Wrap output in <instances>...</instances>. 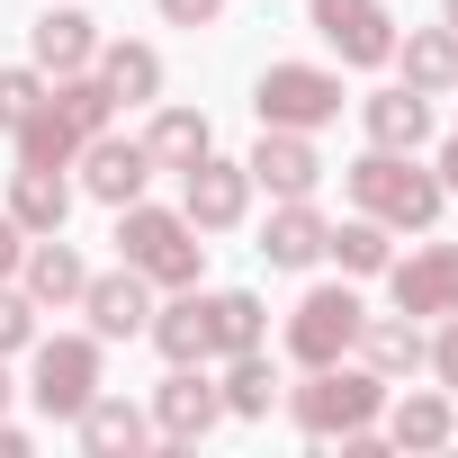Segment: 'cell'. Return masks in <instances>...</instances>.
<instances>
[{"mask_svg":"<svg viewBox=\"0 0 458 458\" xmlns=\"http://www.w3.org/2000/svg\"><path fill=\"white\" fill-rule=\"evenodd\" d=\"M342 189H351V207H360V216H377V225H386V234H431L440 207H449L440 171H431V162H413V153H386V144H369V153L342 171Z\"/></svg>","mask_w":458,"mask_h":458,"instance_id":"cell-1","label":"cell"},{"mask_svg":"<svg viewBox=\"0 0 458 458\" xmlns=\"http://www.w3.org/2000/svg\"><path fill=\"white\" fill-rule=\"evenodd\" d=\"M108 386V342L99 333H37L28 342V404L46 422H81V404Z\"/></svg>","mask_w":458,"mask_h":458,"instance_id":"cell-2","label":"cell"},{"mask_svg":"<svg viewBox=\"0 0 458 458\" xmlns=\"http://www.w3.org/2000/svg\"><path fill=\"white\" fill-rule=\"evenodd\" d=\"M279 404H288V422L306 440H342V431H360V422L386 413V377L369 360H333V369H306V386H288Z\"/></svg>","mask_w":458,"mask_h":458,"instance_id":"cell-3","label":"cell"},{"mask_svg":"<svg viewBox=\"0 0 458 458\" xmlns=\"http://www.w3.org/2000/svg\"><path fill=\"white\" fill-rule=\"evenodd\" d=\"M117 261H126V270H144L153 288H198L207 243H198V225H189L180 207L135 198V207H117Z\"/></svg>","mask_w":458,"mask_h":458,"instance_id":"cell-4","label":"cell"},{"mask_svg":"<svg viewBox=\"0 0 458 458\" xmlns=\"http://www.w3.org/2000/svg\"><path fill=\"white\" fill-rule=\"evenodd\" d=\"M252 117L261 126H297V135H324L342 117V72L333 64H270L252 81Z\"/></svg>","mask_w":458,"mask_h":458,"instance_id":"cell-5","label":"cell"},{"mask_svg":"<svg viewBox=\"0 0 458 458\" xmlns=\"http://www.w3.org/2000/svg\"><path fill=\"white\" fill-rule=\"evenodd\" d=\"M360 324H369V306L351 297V279L306 288V297L288 306V360H297V369H333V360L360 351Z\"/></svg>","mask_w":458,"mask_h":458,"instance_id":"cell-6","label":"cell"},{"mask_svg":"<svg viewBox=\"0 0 458 458\" xmlns=\"http://www.w3.org/2000/svg\"><path fill=\"white\" fill-rule=\"evenodd\" d=\"M180 216L198 225V234H234V225L252 216V171L225 162V153L189 162V171H180Z\"/></svg>","mask_w":458,"mask_h":458,"instance_id":"cell-7","label":"cell"},{"mask_svg":"<svg viewBox=\"0 0 458 458\" xmlns=\"http://www.w3.org/2000/svg\"><path fill=\"white\" fill-rule=\"evenodd\" d=\"M72 171H81V180H72L81 198H99V207H135L144 180H153V153H144V135H117V126H108V135H90V144L72 153Z\"/></svg>","mask_w":458,"mask_h":458,"instance_id":"cell-8","label":"cell"},{"mask_svg":"<svg viewBox=\"0 0 458 458\" xmlns=\"http://www.w3.org/2000/svg\"><path fill=\"white\" fill-rule=\"evenodd\" d=\"M144 413H153V431H162V440H180V449H189V440H207V431L225 422V386H216L198 360H171V377L153 386V404H144Z\"/></svg>","mask_w":458,"mask_h":458,"instance_id":"cell-9","label":"cell"},{"mask_svg":"<svg viewBox=\"0 0 458 458\" xmlns=\"http://www.w3.org/2000/svg\"><path fill=\"white\" fill-rule=\"evenodd\" d=\"M386 297H395L413 324L458 315V243H413L404 261H386Z\"/></svg>","mask_w":458,"mask_h":458,"instance_id":"cell-10","label":"cell"},{"mask_svg":"<svg viewBox=\"0 0 458 458\" xmlns=\"http://www.w3.org/2000/svg\"><path fill=\"white\" fill-rule=\"evenodd\" d=\"M315 37L342 55V72H386L404 28H395L386 0H342V10H324V19H315Z\"/></svg>","mask_w":458,"mask_h":458,"instance_id":"cell-11","label":"cell"},{"mask_svg":"<svg viewBox=\"0 0 458 458\" xmlns=\"http://www.w3.org/2000/svg\"><path fill=\"white\" fill-rule=\"evenodd\" d=\"M252 189H270V198H315L324 189V153H315V135H297V126H261V144H252Z\"/></svg>","mask_w":458,"mask_h":458,"instance_id":"cell-12","label":"cell"},{"mask_svg":"<svg viewBox=\"0 0 458 458\" xmlns=\"http://www.w3.org/2000/svg\"><path fill=\"white\" fill-rule=\"evenodd\" d=\"M81 315H90V333L99 342H135L144 324H153V279L144 270H90V288H81Z\"/></svg>","mask_w":458,"mask_h":458,"instance_id":"cell-13","label":"cell"},{"mask_svg":"<svg viewBox=\"0 0 458 458\" xmlns=\"http://www.w3.org/2000/svg\"><path fill=\"white\" fill-rule=\"evenodd\" d=\"M28 64H37L46 81L90 72V64H99V19H90V10H72V0H55V10L28 28Z\"/></svg>","mask_w":458,"mask_h":458,"instance_id":"cell-14","label":"cell"},{"mask_svg":"<svg viewBox=\"0 0 458 458\" xmlns=\"http://www.w3.org/2000/svg\"><path fill=\"white\" fill-rule=\"evenodd\" d=\"M377 431H386V449H449L458 440V395L449 386H404V395H386Z\"/></svg>","mask_w":458,"mask_h":458,"instance_id":"cell-15","label":"cell"},{"mask_svg":"<svg viewBox=\"0 0 458 458\" xmlns=\"http://www.w3.org/2000/svg\"><path fill=\"white\" fill-rule=\"evenodd\" d=\"M19 288L37 297V306H81V288H90V261L64 243V234H28V252H19Z\"/></svg>","mask_w":458,"mask_h":458,"instance_id":"cell-16","label":"cell"},{"mask_svg":"<svg viewBox=\"0 0 458 458\" xmlns=\"http://www.w3.org/2000/svg\"><path fill=\"white\" fill-rule=\"evenodd\" d=\"M99 90L117 99V108H153L162 99V46H144V37H99Z\"/></svg>","mask_w":458,"mask_h":458,"instance_id":"cell-17","label":"cell"},{"mask_svg":"<svg viewBox=\"0 0 458 458\" xmlns=\"http://www.w3.org/2000/svg\"><path fill=\"white\" fill-rule=\"evenodd\" d=\"M270 270H315L324 261V216L315 198H270V225H261V243H252Z\"/></svg>","mask_w":458,"mask_h":458,"instance_id":"cell-18","label":"cell"},{"mask_svg":"<svg viewBox=\"0 0 458 458\" xmlns=\"http://www.w3.org/2000/svg\"><path fill=\"white\" fill-rule=\"evenodd\" d=\"M144 153H153V171H189V162H207V153H216V126H207V108L153 99V117H144Z\"/></svg>","mask_w":458,"mask_h":458,"instance_id":"cell-19","label":"cell"},{"mask_svg":"<svg viewBox=\"0 0 458 458\" xmlns=\"http://www.w3.org/2000/svg\"><path fill=\"white\" fill-rule=\"evenodd\" d=\"M360 126H369V144H386V153H422L431 144V99L422 90H369L360 99Z\"/></svg>","mask_w":458,"mask_h":458,"instance_id":"cell-20","label":"cell"},{"mask_svg":"<svg viewBox=\"0 0 458 458\" xmlns=\"http://www.w3.org/2000/svg\"><path fill=\"white\" fill-rule=\"evenodd\" d=\"M351 360H369V369L395 386V377H413V369L431 360V333L395 306V315H369V324H360V351H351Z\"/></svg>","mask_w":458,"mask_h":458,"instance_id":"cell-21","label":"cell"},{"mask_svg":"<svg viewBox=\"0 0 458 458\" xmlns=\"http://www.w3.org/2000/svg\"><path fill=\"white\" fill-rule=\"evenodd\" d=\"M72 431H81V449H90V458H135V449L153 440V413L99 386V395L81 404V422H72Z\"/></svg>","mask_w":458,"mask_h":458,"instance_id":"cell-22","label":"cell"},{"mask_svg":"<svg viewBox=\"0 0 458 458\" xmlns=\"http://www.w3.org/2000/svg\"><path fill=\"white\" fill-rule=\"evenodd\" d=\"M395 72H404V90H422V99H449V90H458V28L440 19V28H413V37H395Z\"/></svg>","mask_w":458,"mask_h":458,"instance_id":"cell-23","label":"cell"},{"mask_svg":"<svg viewBox=\"0 0 458 458\" xmlns=\"http://www.w3.org/2000/svg\"><path fill=\"white\" fill-rule=\"evenodd\" d=\"M72 198H81V189H72L64 171H37V162L10 171V225H19V234H64Z\"/></svg>","mask_w":458,"mask_h":458,"instance_id":"cell-24","label":"cell"},{"mask_svg":"<svg viewBox=\"0 0 458 458\" xmlns=\"http://www.w3.org/2000/svg\"><path fill=\"white\" fill-rule=\"evenodd\" d=\"M270 342V306L252 288H216L207 297V360H234V351H261Z\"/></svg>","mask_w":458,"mask_h":458,"instance_id":"cell-25","label":"cell"},{"mask_svg":"<svg viewBox=\"0 0 458 458\" xmlns=\"http://www.w3.org/2000/svg\"><path fill=\"white\" fill-rule=\"evenodd\" d=\"M324 261H333L342 279H386L395 243H386V225H377V216H351V225H324Z\"/></svg>","mask_w":458,"mask_h":458,"instance_id":"cell-26","label":"cell"},{"mask_svg":"<svg viewBox=\"0 0 458 458\" xmlns=\"http://www.w3.org/2000/svg\"><path fill=\"white\" fill-rule=\"evenodd\" d=\"M216 386H225V413H234V422H270V404L288 395V386H279V369H270V351H234Z\"/></svg>","mask_w":458,"mask_h":458,"instance_id":"cell-27","label":"cell"},{"mask_svg":"<svg viewBox=\"0 0 458 458\" xmlns=\"http://www.w3.org/2000/svg\"><path fill=\"white\" fill-rule=\"evenodd\" d=\"M144 342H153L162 360H207V297H198V288H171V306H153Z\"/></svg>","mask_w":458,"mask_h":458,"instance_id":"cell-28","label":"cell"},{"mask_svg":"<svg viewBox=\"0 0 458 458\" xmlns=\"http://www.w3.org/2000/svg\"><path fill=\"white\" fill-rule=\"evenodd\" d=\"M46 108H55V117H64V126H72L81 144L117 126V99L99 90V72H64V81H46Z\"/></svg>","mask_w":458,"mask_h":458,"instance_id":"cell-29","label":"cell"},{"mask_svg":"<svg viewBox=\"0 0 458 458\" xmlns=\"http://www.w3.org/2000/svg\"><path fill=\"white\" fill-rule=\"evenodd\" d=\"M10 144H19V162H37V171H72V153H81V135H72L46 99L19 117V135H10Z\"/></svg>","mask_w":458,"mask_h":458,"instance_id":"cell-30","label":"cell"},{"mask_svg":"<svg viewBox=\"0 0 458 458\" xmlns=\"http://www.w3.org/2000/svg\"><path fill=\"white\" fill-rule=\"evenodd\" d=\"M37 315H46V306H37L28 288H10V279H0V360H19V351L37 342Z\"/></svg>","mask_w":458,"mask_h":458,"instance_id":"cell-31","label":"cell"},{"mask_svg":"<svg viewBox=\"0 0 458 458\" xmlns=\"http://www.w3.org/2000/svg\"><path fill=\"white\" fill-rule=\"evenodd\" d=\"M46 99V72L37 64H0V135H19V117Z\"/></svg>","mask_w":458,"mask_h":458,"instance_id":"cell-32","label":"cell"},{"mask_svg":"<svg viewBox=\"0 0 458 458\" xmlns=\"http://www.w3.org/2000/svg\"><path fill=\"white\" fill-rule=\"evenodd\" d=\"M449 395H458V315H440V333H431V360H422Z\"/></svg>","mask_w":458,"mask_h":458,"instance_id":"cell-33","label":"cell"},{"mask_svg":"<svg viewBox=\"0 0 458 458\" xmlns=\"http://www.w3.org/2000/svg\"><path fill=\"white\" fill-rule=\"evenodd\" d=\"M153 10H162V28H216L225 0H153Z\"/></svg>","mask_w":458,"mask_h":458,"instance_id":"cell-34","label":"cell"},{"mask_svg":"<svg viewBox=\"0 0 458 458\" xmlns=\"http://www.w3.org/2000/svg\"><path fill=\"white\" fill-rule=\"evenodd\" d=\"M19 252H28V234L10 225V207H0V279H19Z\"/></svg>","mask_w":458,"mask_h":458,"instance_id":"cell-35","label":"cell"},{"mask_svg":"<svg viewBox=\"0 0 458 458\" xmlns=\"http://www.w3.org/2000/svg\"><path fill=\"white\" fill-rule=\"evenodd\" d=\"M431 171H440V189L458 198V135H440V153H431Z\"/></svg>","mask_w":458,"mask_h":458,"instance_id":"cell-36","label":"cell"},{"mask_svg":"<svg viewBox=\"0 0 458 458\" xmlns=\"http://www.w3.org/2000/svg\"><path fill=\"white\" fill-rule=\"evenodd\" d=\"M0 458H28V431H19L10 413H0Z\"/></svg>","mask_w":458,"mask_h":458,"instance_id":"cell-37","label":"cell"},{"mask_svg":"<svg viewBox=\"0 0 458 458\" xmlns=\"http://www.w3.org/2000/svg\"><path fill=\"white\" fill-rule=\"evenodd\" d=\"M10 395H19V377H10V360H0V413H10Z\"/></svg>","mask_w":458,"mask_h":458,"instance_id":"cell-38","label":"cell"},{"mask_svg":"<svg viewBox=\"0 0 458 458\" xmlns=\"http://www.w3.org/2000/svg\"><path fill=\"white\" fill-rule=\"evenodd\" d=\"M306 10H315V19H324V10H342V0H306Z\"/></svg>","mask_w":458,"mask_h":458,"instance_id":"cell-39","label":"cell"},{"mask_svg":"<svg viewBox=\"0 0 458 458\" xmlns=\"http://www.w3.org/2000/svg\"><path fill=\"white\" fill-rule=\"evenodd\" d=\"M440 19H449V28H458V0H440Z\"/></svg>","mask_w":458,"mask_h":458,"instance_id":"cell-40","label":"cell"}]
</instances>
